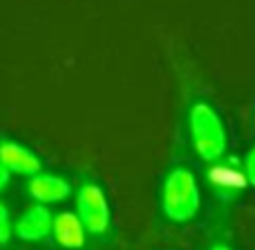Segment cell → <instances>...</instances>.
<instances>
[{
    "mask_svg": "<svg viewBox=\"0 0 255 250\" xmlns=\"http://www.w3.org/2000/svg\"><path fill=\"white\" fill-rule=\"evenodd\" d=\"M11 233H13V228H11V221H9V212L0 203V244H7Z\"/></svg>",
    "mask_w": 255,
    "mask_h": 250,
    "instance_id": "9",
    "label": "cell"
},
{
    "mask_svg": "<svg viewBox=\"0 0 255 250\" xmlns=\"http://www.w3.org/2000/svg\"><path fill=\"white\" fill-rule=\"evenodd\" d=\"M161 206L168 219L184 224L190 221L199 210V188L195 174L186 167H177L168 174L163 183Z\"/></svg>",
    "mask_w": 255,
    "mask_h": 250,
    "instance_id": "2",
    "label": "cell"
},
{
    "mask_svg": "<svg viewBox=\"0 0 255 250\" xmlns=\"http://www.w3.org/2000/svg\"><path fill=\"white\" fill-rule=\"evenodd\" d=\"M244 174H247L249 185H255V148H251L244 157Z\"/></svg>",
    "mask_w": 255,
    "mask_h": 250,
    "instance_id": "10",
    "label": "cell"
},
{
    "mask_svg": "<svg viewBox=\"0 0 255 250\" xmlns=\"http://www.w3.org/2000/svg\"><path fill=\"white\" fill-rule=\"evenodd\" d=\"M190 139L204 161H220L226 152V130L220 114L206 103H195L188 116Z\"/></svg>",
    "mask_w": 255,
    "mask_h": 250,
    "instance_id": "1",
    "label": "cell"
},
{
    "mask_svg": "<svg viewBox=\"0 0 255 250\" xmlns=\"http://www.w3.org/2000/svg\"><path fill=\"white\" fill-rule=\"evenodd\" d=\"M76 212H79L88 233H108V228H110V206H108L106 192L97 183L81 185L79 197H76Z\"/></svg>",
    "mask_w": 255,
    "mask_h": 250,
    "instance_id": "3",
    "label": "cell"
},
{
    "mask_svg": "<svg viewBox=\"0 0 255 250\" xmlns=\"http://www.w3.org/2000/svg\"><path fill=\"white\" fill-rule=\"evenodd\" d=\"M208 176H211V183L215 185V190L222 197H233L235 192H240L249 183L244 170H238L233 163H217L208 172Z\"/></svg>",
    "mask_w": 255,
    "mask_h": 250,
    "instance_id": "8",
    "label": "cell"
},
{
    "mask_svg": "<svg viewBox=\"0 0 255 250\" xmlns=\"http://www.w3.org/2000/svg\"><path fill=\"white\" fill-rule=\"evenodd\" d=\"M211 250H231V248L229 246H222V244H220V246H213Z\"/></svg>",
    "mask_w": 255,
    "mask_h": 250,
    "instance_id": "12",
    "label": "cell"
},
{
    "mask_svg": "<svg viewBox=\"0 0 255 250\" xmlns=\"http://www.w3.org/2000/svg\"><path fill=\"white\" fill-rule=\"evenodd\" d=\"M52 235H54L58 246H63L67 250H76V248L83 246V242H85V226H83V221H81L79 215L58 212V215L54 217Z\"/></svg>",
    "mask_w": 255,
    "mask_h": 250,
    "instance_id": "5",
    "label": "cell"
},
{
    "mask_svg": "<svg viewBox=\"0 0 255 250\" xmlns=\"http://www.w3.org/2000/svg\"><path fill=\"white\" fill-rule=\"evenodd\" d=\"M54 228V217L49 215V210L45 206H31L29 210H25L16 221L13 233L25 242H38L45 239Z\"/></svg>",
    "mask_w": 255,
    "mask_h": 250,
    "instance_id": "4",
    "label": "cell"
},
{
    "mask_svg": "<svg viewBox=\"0 0 255 250\" xmlns=\"http://www.w3.org/2000/svg\"><path fill=\"white\" fill-rule=\"evenodd\" d=\"M7 181H9V170L2 166V163H0V190L7 185Z\"/></svg>",
    "mask_w": 255,
    "mask_h": 250,
    "instance_id": "11",
    "label": "cell"
},
{
    "mask_svg": "<svg viewBox=\"0 0 255 250\" xmlns=\"http://www.w3.org/2000/svg\"><path fill=\"white\" fill-rule=\"evenodd\" d=\"M27 188L38 203H58L70 197V183L56 174H34Z\"/></svg>",
    "mask_w": 255,
    "mask_h": 250,
    "instance_id": "7",
    "label": "cell"
},
{
    "mask_svg": "<svg viewBox=\"0 0 255 250\" xmlns=\"http://www.w3.org/2000/svg\"><path fill=\"white\" fill-rule=\"evenodd\" d=\"M0 163L7 167L9 172H16V174H38L40 170V161L36 154H31L27 148L7 141V143L0 145Z\"/></svg>",
    "mask_w": 255,
    "mask_h": 250,
    "instance_id": "6",
    "label": "cell"
}]
</instances>
